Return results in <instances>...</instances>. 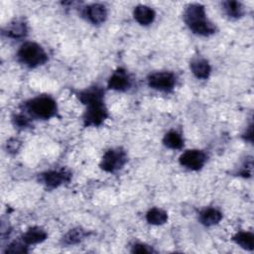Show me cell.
Returning <instances> with one entry per match:
<instances>
[{
  "instance_id": "cell-1",
  "label": "cell",
  "mask_w": 254,
  "mask_h": 254,
  "mask_svg": "<svg viewBox=\"0 0 254 254\" xmlns=\"http://www.w3.org/2000/svg\"><path fill=\"white\" fill-rule=\"evenodd\" d=\"M184 19L188 27L196 35L209 36L215 31L214 26L205 16L204 7L200 4L189 5L186 8Z\"/></svg>"
},
{
  "instance_id": "cell-2",
  "label": "cell",
  "mask_w": 254,
  "mask_h": 254,
  "mask_svg": "<svg viewBox=\"0 0 254 254\" xmlns=\"http://www.w3.org/2000/svg\"><path fill=\"white\" fill-rule=\"evenodd\" d=\"M18 59L29 67H37L47 62L48 56L45 50L37 43L26 42L18 51Z\"/></svg>"
},
{
  "instance_id": "cell-3",
  "label": "cell",
  "mask_w": 254,
  "mask_h": 254,
  "mask_svg": "<svg viewBox=\"0 0 254 254\" xmlns=\"http://www.w3.org/2000/svg\"><path fill=\"white\" fill-rule=\"evenodd\" d=\"M27 111L34 117L50 119L57 114V103L50 96H38L26 102Z\"/></svg>"
},
{
  "instance_id": "cell-4",
  "label": "cell",
  "mask_w": 254,
  "mask_h": 254,
  "mask_svg": "<svg viewBox=\"0 0 254 254\" xmlns=\"http://www.w3.org/2000/svg\"><path fill=\"white\" fill-rule=\"evenodd\" d=\"M127 162V155L121 148L110 149L102 157L100 168L105 172L113 173L120 170Z\"/></svg>"
},
{
  "instance_id": "cell-5",
  "label": "cell",
  "mask_w": 254,
  "mask_h": 254,
  "mask_svg": "<svg viewBox=\"0 0 254 254\" xmlns=\"http://www.w3.org/2000/svg\"><path fill=\"white\" fill-rule=\"evenodd\" d=\"M86 106V110L83 114L85 126H98L107 118L108 113L103 100L89 103Z\"/></svg>"
},
{
  "instance_id": "cell-6",
  "label": "cell",
  "mask_w": 254,
  "mask_h": 254,
  "mask_svg": "<svg viewBox=\"0 0 254 254\" xmlns=\"http://www.w3.org/2000/svg\"><path fill=\"white\" fill-rule=\"evenodd\" d=\"M148 84L150 87L160 91H170L176 84V76L168 71L155 72L148 77Z\"/></svg>"
},
{
  "instance_id": "cell-7",
  "label": "cell",
  "mask_w": 254,
  "mask_h": 254,
  "mask_svg": "<svg viewBox=\"0 0 254 254\" xmlns=\"http://www.w3.org/2000/svg\"><path fill=\"white\" fill-rule=\"evenodd\" d=\"M206 156L199 150H188L180 157V164L185 168L197 171L201 169L205 163Z\"/></svg>"
},
{
  "instance_id": "cell-8",
  "label": "cell",
  "mask_w": 254,
  "mask_h": 254,
  "mask_svg": "<svg viewBox=\"0 0 254 254\" xmlns=\"http://www.w3.org/2000/svg\"><path fill=\"white\" fill-rule=\"evenodd\" d=\"M131 85V80L127 72L119 68L113 72V74L108 79V87L117 90V91H125Z\"/></svg>"
},
{
  "instance_id": "cell-9",
  "label": "cell",
  "mask_w": 254,
  "mask_h": 254,
  "mask_svg": "<svg viewBox=\"0 0 254 254\" xmlns=\"http://www.w3.org/2000/svg\"><path fill=\"white\" fill-rule=\"evenodd\" d=\"M69 177L70 175L65 171H49L42 174L41 180L48 188L55 189L64 184V182H67L69 180Z\"/></svg>"
},
{
  "instance_id": "cell-10",
  "label": "cell",
  "mask_w": 254,
  "mask_h": 254,
  "mask_svg": "<svg viewBox=\"0 0 254 254\" xmlns=\"http://www.w3.org/2000/svg\"><path fill=\"white\" fill-rule=\"evenodd\" d=\"M85 15L87 19L92 24H101L105 21L107 12L103 5L101 4H91L85 10Z\"/></svg>"
},
{
  "instance_id": "cell-11",
  "label": "cell",
  "mask_w": 254,
  "mask_h": 254,
  "mask_svg": "<svg viewBox=\"0 0 254 254\" xmlns=\"http://www.w3.org/2000/svg\"><path fill=\"white\" fill-rule=\"evenodd\" d=\"M134 18L140 25L147 26L153 23L155 19V12L152 8L146 5H138L134 9Z\"/></svg>"
},
{
  "instance_id": "cell-12",
  "label": "cell",
  "mask_w": 254,
  "mask_h": 254,
  "mask_svg": "<svg viewBox=\"0 0 254 254\" xmlns=\"http://www.w3.org/2000/svg\"><path fill=\"white\" fill-rule=\"evenodd\" d=\"M103 94H104V91L100 87L93 86V87H89L83 91H80L78 93V98L83 104L87 105L92 102L102 101Z\"/></svg>"
},
{
  "instance_id": "cell-13",
  "label": "cell",
  "mask_w": 254,
  "mask_h": 254,
  "mask_svg": "<svg viewBox=\"0 0 254 254\" xmlns=\"http://www.w3.org/2000/svg\"><path fill=\"white\" fill-rule=\"evenodd\" d=\"M46 238H47L46 231L37 226L30 228L22 236L23 243H25V245H33V244L41 243L44 240H46Z\"/></svg>"
},
{
  "instance_id": "cell-14",
  "label": "cell",
  "mask_w": 254,
  "mask_h": 254,
  "mask_svg": "<svg viewBox=\"0 0 254 254\" xmlns=\"http://www.w3.org/2000/svg\"><path fill=\"white\" fill-rule=\"evenodd\" d=\"M190 67L191 72L197 78H201V79L207 78L209 76L210 70H211L209 64L203 59H195V60L191 61Z\"/></svg>"
},
{
  "instance_id": "cell-15",
  "label": "cell",
  "mask_w": 254,
  "mask_h": 254,
  "mask_svg": "<svg viewBox=\"0 0 254 254\" xmlns=\"http://www.w3.org/2000/svg\"><path fill=\"white\" fill-rule=\"evenodd\" d=\"M221 218H222L221 212L216 208H212V207L205 208L199 213V220L205 226H211V225L217 224Z\"/></svg>"
},
{
  "instance_id": "cell-16",
  "label": "cell",
  "mask_w": 254,
  "mask_h": 254,
  "mask_svg": "<svg viewBox=\"0 0 254 254\" xmlns=\"http://www.w3.org/2000/svg\"><path fill=\"white\" fill-rule=\"evenodd\" d=\"M6 34L8 37L13 39L23 38L27 34V26L22 20L16 19L8 26Z\"/></svg>"
},
{
  "instance_id": "cell-17",
  "label": "cell",
  "mask_w": 254,
  "mask_h": 254,
  "mask_svg": "<svg viewBox=\"0 0 254 254\" xmlns=\"http://www.w3.org/2000/svg\"><path fill=\"white\" fill-rule=\"evenodd\" d=\"M233 240L243 249L251 251L254 248V235L251 232L240 231L233 236Z\"/></svg>"
},
{
  "instance_id": "cell-18",
  "label": "cell",
  "mask_w": 254,
  "mask_h": 254,
  "mask_svg": "<svg viewBox=\"0 0 254 254\" xmlns=\"http://www.w3.org/2000/svg\"><path fill=\"white\" fill-rule=\"evenodd\" d=\"M146 219L150 224L154 225H161L167 222L168 220V214L166 211H164L161 208H151L147 214H146Z\"/></svg>"
},
{
  "instance_id": "cell-19",
  "label": "cell",
  "mask_w": 254,
  "mask_h": 254,
  "mask_svg": "<svg viewBox=\"0 0 254 254\" xmlns=\"http://www.w3.org/2000/svg\"><path fill=\"white\" fill-rule=\"evenodd\" d=\"M223 10L227 16L230 18H240L243 13L244 9L240 2L237 1H226L223 3Z\"/></svg>"
},
{
  "instance_id": "cell-20",
  "label": "cell",
  "mask_w": 254,
  "mask_h": 254,
  "mask_svg": "<svg viewBox=\"0 0 254 254\" xmlns=\"http://www.w3.org/2000/svg\"><path fill=\"white\" fill-rule=\"evenodd\" d=\"M163 143L170 149H181L184 146L182 136L176 131L168 132L163 139Z\"/></svg>"
},
{
  "instance_id": "cell-21",
  "label": "cell",
  "mask_w": 254,
  "mask_h": 254,
  "mask_svg": "<svg viewBox=\"0 0 254 254\" xmlns=\"http://www.w3.org/2000/svg\"><path fill=\"white\" fill-rule=\"evenodd\" d=\"M86 233L83 229L77 227V228H73L70 229L64 237V243L66 245H72V244H76L78 242H80L84 237H85Z\"/></svg>"
},
{
  "instance_id": "cell-22",
  "label": "cell",
  "mask_w": 254,
  "mask_h": 254,
  "mask_svg": "<svg viewBox=\"0 0 254 254\" xmlns=\"http://www.w3.org/2000/svg\"><path fill=\"white\" fill-rule=\"evenodd\" d=\"M24 245L25 243L21 244L19 242H13L7 247V249L5 250V253H25L27 252V249H26L27 246H24Z\"/></svg>"
},
{
  "instance_id": "cell-23",
  "label": "cell",
  "mask_w": 254,
  "mask_h": 254,
  "mask_svg": "<svg viewBox=\"0 0 254 254\" xmlns=\"http://www.w3.org/2000/svg\"><path fill=\"white\" fill-rule=\"evenodd\" d=\"M131 252H133V253H152V252H154V250L151 246H148L143 243H137L132 247Z\"/></svg>"
},
{
  "instance_id": "cell-24",
  "label": "cell",
  "mask_w": 254,
  "mask_h": 254,
  "mask_svg": "<svg viewBox=\"0 0 254 254\" xmlns=\"http://www.w3.org/2000/svg\"><path fill=\"white\" fill-rule=\"evenodd\" d=\"M13 121H14L16 126L21 127V128H25V127H27L29 125V120L24 115H16L14 117Z\"/></svg>"
},
{
  "instance_id": "cell-25",
  "label": "cell",
  "mask_w": 254,
  "mask_h": 254,
  "mask_svg": "<svg viewBox=\"0 0 254 254\" xmlns=\"http://www.w3.org/2000/svg\"><path fill=\"white\" fill-rule=\"evenodd\" d=\"M19 146H20V143L16 139H11L9 142H7V148L9 152H17V150L19 149Z\"/></svg>"
},
{
  "instance_id": "cell-26",
  "label": "cell",
  "mask_w": 254,
  "mask_h": 254,
  "mask_svg": "<svg viewBox=\"0 0 254 254\" xmlns=\"http://www.w3.org/2000/svg\"><path fill=\"white\" fill-rule=\"evenodd\" d=\"M246 140H249L250 142L252 141V134H253V132H252V125H250L249 126V129H248V131H246Z\"/></svg>"
}]
</instances>
